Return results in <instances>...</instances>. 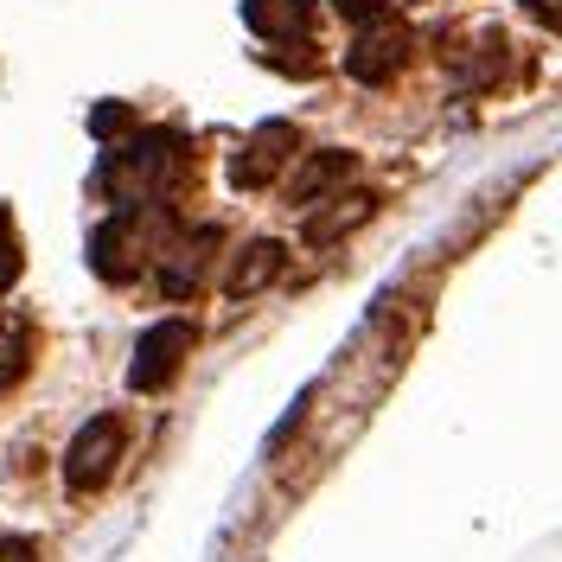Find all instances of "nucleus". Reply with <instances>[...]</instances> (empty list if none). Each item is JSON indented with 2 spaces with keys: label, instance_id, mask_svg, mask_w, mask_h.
Returning a JSON list of instances; mask_svg holds the SVG:
<instances>
[{
  "label": "nucleus",
  "instance_id": "nucleus-4",
  "mask_svg": "<svg viewBox=\"0 0 562 562\" xmlns=\"http://www.w3.org/2000/svg\"><path fill=\"white\" fill-rule=\"evenodd\" d=\"M115 460H122V422L115 416H90L65 448V486L70 492H97L115 480Z\"/></svg>",
  "mask_w": 562,
  "mask_h": 562
},
{
  "label": "nucleus",
  "instance_id": "nucleus-13",
  "mask_svg": "<svg viewBox=\"0 0 562 562\" xmlns=\"http://www.w3.org/2000/svg\"><path fill=\"white\" fill-rule=\"evenodd\" d=\"M20 276V244H13V224H7V211H0V294L13 288Z\"/></svg>",
  "mask_w": 562,
  "mask_h": 562
},
{
  "label": "nucleus",
  "instance_id": "nucleus-8",
  "mask_svg": "<svg viewBox=\"0 0 562 562\" xmlns=\"http://www.w3.org/2000/svg\"><path fill=\"white\" fill-rule=\"evenodd\" d=\"M244 20L269 45H307L314 33V0H244Z\"/></svg>",
  "mask_w": 562,
  "mask_h": 562
},
{
  "label": "nucleus",
  "instance_id": "nucleus-16",
  "mask_svg": "<svg viewBox=\"0 0 562 562\" xmlns=\"http://www.w3.org/2000/svg\"><path fill=\"white\" fill-rule=\"evenodd\" d=\"M0 562H38L33 537H0Z\"/></svg>",
  "mask_w": 562,
  "mask_h": 562
},
{
  "label": "nucleus",
  "instance_id": "nucleus-5",
  "mask_svg": "<svg viewBox=\"0 0 562 562\" xmlns=\"http://www.w3.org/2000/svg\"><path fill=\"white\" fill-rule=\"evenodd\" d=\"M211 262H217V224H199V231H179V237H167L160 262H154L160 294H167V301H192V294L205 288Z\"/></svg>",
  "mask_w": 562,
  "mask_h": 562
},
{
  "label": "nucleus",
  "instance_id": "nucleus-15",
  "mask_svg": "<svg viewBox=\"0 0 562 562\" xmlns=\"http://www.w3.org/2000/svg\"><path fill=\"white\" fill-rule=\"evenodd\" d=\"M333 7H339L346 20H358V26H364V20H378V13H390V0H333Z\"/></svg>",
  "mask_w": 562,
  "mask_h": 562
},
{
  "label": "nucleus",
  "instance_id": "nucleus-3",
  "mask_svg": "<svg viewBox=\"0 0 562 562\" xmlns=\"http://www.w3.org/2000/svg\"><path fill=\"white\" fill-rule=\"evenodd\" d=\"M192 346H199V326H192V319H160V326H147L135 358H128V384H135L140 396H147V390H167L179 371H186Z\"/></svg>",
  "mask_w": 562,
  "mask_h": 562
},
{
  "label": "nucleus",
  "instance_id": "nucleus-1",
  "mask_svg": "<svg viewBox=\"0 0 562 562\" xmlns=\"http://www.w3.org/2000/svg\"><path fill=\"white\" fill-rule=\"evenodd\" d=\"M179 179H186V140L160 135V128H147V135H135V140H115L103 154V167H97V186L109 192L115 211L167 205V192H173Z\"/></svg>",
  "mask_w": 562,
  "mask_h": 562
},
{
  "label": "nucleus",
  "instance_id": "nucleus-12",
  "mask_svg": "<svg viewBox=\"0 0 562 562\" xmlns=\"http://www.w3.org/2000/svg\"><path fill=\"white\" fill-rule=\"evenodd\" d=\"M33 364V333L26 326H0V390H13Z\"/></svg>",
  "mask_w": 562,
  "mask_h": 562
},
{
  "label": "nucleus",
  "instance_id": "nucleus-17",
  "mask_svg": "<svg viewBox=\"0 0 562 562\" xmlns=\"http://www.w3.org/2000/svg\"><path fill=\"white\" fill-rule=\"evenodd\" d=\"M530 13H537L543 26H557V33H562V0H530Z\"/></svg>",
  "mask_w": 562,
  "mask_h": 562
},
{
  "label": "nucleus",
  "instance_id": "nucleus-7",
  "mask_svg": "<svg viewBox=\"0 0 562 562\" xmlns=\"http://www.w3.org/2000/svg\"><path fill=\"white\" fill-rule=\"evenodd\" d=\"M294 147H301V135H294L288 122H269V128H256L249 147L231 160V179H237V186H269V179L294 160Z\"/></svg>",
  "mask_w": 562,
  "mask_h": 562
},
{
  "label": "nucleus",
  "instance_id": "nucleus-10",
  "mask_svg": "<svg viewBox=\"0 0 562 562\" xmlns=\"http://www.w3.org/2000/svg\"><path fill=\"white\" fill-rule=\"evenodd\" d=\"M371 217V192H333V205L319 199V211L307 217V244L326 249V244H339L351 224H364Z\"/></svg>",
  "mask_w": 562,
  "mask_h": 562
},
{
  "label": "nucleus",
  "instance_id": "nucleus-2",
  "mask_svg": "<svg viewBox=\"0 0 562 562\" xmlns=\"http://www.w3.org/2000/svg\"><path fill=\"white\" fill-rule=\"evenodd\" d=\"M167 237H173L167 205H128V211H115L103 231L90 237V269H97L103 281H135L140 269H154V262H160Z\"/></svg>",
  "mask_w": 562,
  "mask_h": 562
},
{
  "label": "nucleus",
  "instance_id": "nucleus-6",
  "mask_svg": "<svg viewBox=\"0 0 562 562\" xmlns=\"http://www.w3.org/2000/svg\"><path fill=\"white\" fill-rule=\"evenodd\" d=\"M403 58H409V33H403L390 13L364 20V26H358V38L346 45V70L358 77V83H390V77L403 70Z\"/></svg>",
  "mask_w": 562,
  "mask_h": 562
},
{
  "label": "nucleus",
  "instance_id": "nucleus-14",
  "mask_svg": "<svg viewBox=\"0 0 562 562\" xmlns=\"http://www.w3.org/2000/svg\"><path fill=\"white\" fill-rule=\"evenodd\" d=\"M128 122H135V115H128V109H115V103H103L97 115H90V128H97V135H122Z\"/></svg>",
  "mask_w": 562,
  "mask_h": 562
},
{
  "label": "nucleus",
  "instance_id": "nucleus-9",
  "mask_svg": "<svg viewBox=\"0 0 562 562\" xmlns=\"http://www.w3.org/2000/svg\"><path fill=\"white\" fill-rule=\"evenodd\" d=\"M281 262H288V256H281L276 237L244 244V249H237V262H231V276H224V294H231V301H249L256 288H269V281L281 276Z\"/></svg>",
  "mask_w": 562,
  "mask_h": 562
},
{
  "label": "nucleus",
  "instance_id": "nucleus-11",
  "mask_svg": "<svg viewBox=\"0 0 562 562\" xmlns=\"http://www.w3.org/2000/svg\"><path fill=\"white\" fill-rule=\"evenodd\" d=\"M351 173V154H314L301 173L288 179V199L294 205H314V199H333V186Z\"/></svg>",
  "mask_w": 562,
  "mask_h": 562
}]
</instances>
